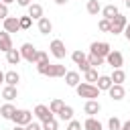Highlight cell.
Returning <instances> with one entry per match:
<instances>
[{
	"instance_id": "6da1fadb",
	"label": "cell",
	"mask_w": 130,
	"mask_h": 130,
	"mask_svg": "<svg viewBox=\"0 0 130 130\" xmlns=\"http://www.w3.org/2000/svg\"><path fill=\"white\" fill-rule=\"evenodd\" d=\"M37 71L41 75H47V77H65V73H67L65 65H61V63H49V61L37 63Z\"/></svg>"
},
{
	"instance_id": "7a4b0ae2",
	"label": "cell",
	"mask_w": 130,
	"mask_h": 130,
	"mask_svg": "<svg viewBox=\"0 0 130 130\" xmlns=\"http://www.w3.org/2000/svg\"><path fill=\"white\" fill-rule=\"evenodd\" d=\"M75 91H77L79 98H85V100H98V98H100V89H98V85L87 83V81L79 83V85L75 87Z\"/></svg>"
},
{
	"instance_id": "3957f363",
	"label": "cell",
	"mask_w": 130,
	"mask_h": 130,
	"mask_svg": "<svg viewBox=\"0 0 130 130\" xmlns=\"http://www.w3.org/2000/svg\"><path fill=\"white\" fill-rule=\"evenodd\" d=\"M110 51H112V47H110V43H106V41H93L91 45H89V53L91 55H98V57H108L110 55Z\"/></svg>"
},
{
	"instance_id": "277c9868",
	"label": "cell",
	"mask_w": 130,
	"mask_h": 130,
	"mask_svg": "<svg viewBox=\"0 0 130 130\" xmlns=\"http://www.w3.org/2000/svg\"><path fill=\"white\" fill-rule=\"evenodd\" d=\"M18 51H20V55H22V59H24L26 63H37L39 51H37V47H35L32 43H22V47H20Z\"/></svg>"
},
{
	"instance_id": "5b68a950",
	"label": "cell",
	"mask_w": 130,
	"mask_h": 130,
	"mask_svg": "<svg viewBox=\"0 0 130 130\" xmlns=\"http://www.w3.org/2000/svg\"><path fill=\"white\" fill-rule=\"evenodd\" d=\"M49 53L55 57V59H65L67 55V49H65V43L61 39H53L51 45H49Z\"/></svg>"
},
{
	"instance_id": "8992f818",
	"label": "cell",
	"mask_w": 130,
	"mask_h": 130,
	"mask_svg": "<svg viewBox=\"0 0 130 130\" xmlns=\"http://www.w3.org/2000/svg\"><path fill=\"white\" fill-rule=\"evenodd\" d=\"M12 122H14L16 126H28V124L32 122V112H28V110H18V108H16V112H14V116H12Z\"/></svg>"
},
{
	"instance_id": "52a82bcc",
	"label": "cell",
	"mask_w": 130,
	"mask_h": 130,
	"mask_svg": "<svg viewBox=\"0 0 130 130\" xmlns=\"http://www.w3.org/2000/svg\"><path fill=\"white\" fill-rule=\"evenodd\" d=\"M71 59H73V63H75L83 73L91 69V65H89V61H87V55H85L83 51H73V53H71Z\"/></svg>"
},
{
	"instance_id": "ba28073f",
	"label": "cell",
	"mask_w": 130,
	"mask_h": 130,
	"mask_svg": "<svg viewBox=\"0 0 130 130\" xmlns=\"http://www.w3.org/2000/svg\"><path fill=\"white\" fill-rule=\"evenodd\" d=\"M126 24H128V18L124 16V14H118V16H114L112 18V35H120V32H124V28H126Z\"/></svg>"
},
{
	"instance_id": "9c48e42d",
	"label": "cell",
	"mask_w": 130,
	"mask_h": 130,
	"mask_svg": "<svg viewBox=\"0 0 130 130\" xmlns=\"http://www.w3.org/2000/svg\"><path fill=\"white\" fill-rule=\"evenodd\" d=\"M106 63L110 65V67H114V69H122V65H124V57H122V53L120 51H110V55L106 57Z\"/></svg>"
},
{
	"instance_id": "30bf717a",
	"label": "cell",
	"mask_w": 130,
	"mask_h": 130,
	"mask_svg": "<svg viewBox=\"0 0 130 130\" xmlns=\"http://www.w3.org/2000/svg\"><path fill=\"white\" fill-rule=\"evenodd\" d=\"M35 116H37V120L39 122H47V120H53L55 118V114L49 110V106H45V104H39L37 108H35Z\"/></svg>"
},
{
	"instance_id": "8fae6325",
	"label": "cell",
	"mask_w": 130,
	"mask_h": 130,
	"mask_svg": "<svg viewBox=\"0 0 130 130\" xmlns=\"http://www.w3.org/2000/svg\"><path fill=\"white\" fill-rule=\"evenodd\" d=\"M4 24V30L10 35V32H18L20 30V22H18V16H8L6 20H2Z\"/></svg>"
},
{
	"instance_id": "7c38bea8",
	"label": "cell",
	"mask_w": 130,
	"mask_h": 130,
	"mask_svg": "<svg viewBox=\"0 0 130 130\" xmlns=\"http://www.w3.org/2000/svg\"><path fill=\"white\" fill-rule=\"evenodd\" d=\"M108 93H110V98L114 100V102H120V100H124V95H126V89H124V85H112L110 89H108Z\"/></svg>"
},
{
	"instance_id": "4fadbf2b",
	"label": "cell",
	"mask_w": 130,
	"mask_h": 130,
	"mask_svg": "<svg viewBox=\"0 0 130 130\" xmlns=\"http://www.w3.org/2000/svg\"><path fill=\"white\" fill-rule=\"evenodd\" d=\"M100 110H102V106H100L98 100H87L85 106H83V112L87 116H95V114H100Z\"/></svg>"
},
{
	"instance_id": "5bb4252c",
	"label": "cell",
	"mask_w": 130,
	"mask_h": 130,
	"mask_svg": "<svg viewBox=\"0 0 130 130\" xmlns=\"http://www.w3.org/2000/svg\"><path fill=\"white\" fill-rule=\"evenodd\" d=\"M10 49H14V47H12V39H10V35H8L6 30H2V32H0V51H2V53H8Z\"/></svg>"
},
{
	"instance_id": "9a60e30c",
	"label": "cell",
	"mask_w": 130,
	"mask_h": 130,
	"mask_svg": "<svg viewBox=\"0 0 130 130\" xmlns=\"http://www.w3.org/2000/svg\"><path fill=\"white\" fill-rule=\"evenodd\" d=\"M65 83H67L69 87H77V85L81 83L79 73H77V71H67V73H65Z\"/></svg>"
},
{
	"instance_id": "2e32d148",
	"label": "cell",
	"mask_w": 130,
	"mask_h": 130,
	"mask_svg": "<svg viewBox=\"0 0 130 130\" xmlns=\"http://www.w3.org/2000/svg\"><path fill=\"white\" fill-rule=\"evenodd\" d=\"M95 85H98V89H100V91H108L114 83H112V77H110V75H100V77H98V81H95Z\"/></svg>"
},
{
	"instance_id": "e0dca14e",
	"label": "cell",
	"mask_w": 130,
	"mask_h": 130,
	"mask_svg": "<svg viewBox=\"0 0 130 130\" xmlns=\"http://www.w3.org/2000/svg\"><path fill=\"white\" fill-rule=\"evenodd\" d=\"M83 130H104V126L100 120H95V116H87V120L83 122Z\"/></svg>"
},
{
	"instance_id": "ac0fdd59",
	"label": "cell",
	"mask_w": 130,
	"mask_h": 130,
	"mask_svg": "<svg viewBox=\"0 0 130 130\" xmlns=\"http://www.w3.org/2000/svg\"><path fill=\"white\" fill-rule=\"evenodd\" d=\"M28 16H30L32 20H41V18H43V6L37 4V2H32V4L28 6Z\"/></svg>"
},
{
	"instance_id": "d6986e66",
	"label": "cell",
	"mask_w": 130,
	"mask_h": 130,
	"mask_svg": "<svg viewBox=\"0 0 130 130\" xmlns=\"http://www.w3.org/2000/svg\"><path fill=\"white\" fill-rule=\"evenodd\" d=\"M120 14V10H118V6L116 4H108V6H104L102 8V16L104 18H108V20H112L114 16H118Z\"/></svg>"
},
{
	"instance_id": "ffe728a7",
	"label": "cell",
	"mask_w": 130,
	"mask_h": 130,
	"mask_svg": "<svg viewBox=\"0 0 130 130\" xmlns=\"http://www.w3.org/2000/svg\"><path fill=\"white\" fill-rule=\"evenodd\" d=\"M39 22V32L41 35H49V32H53V22L47 18V16H43L41 20H37Z\"/></svg>"
},
{
	"instance_id": "44dd1931",
	"label": "cell",
	"mask_w": 130,
	"mask_h": 130,
	"mask_svg": "<svg viewBox=\"0 0 130 130\" xmlns=\"http://www.w3.org/2000/svg\"><path fill=\"white\" fill-rule=\"evenodd\" d=\"M2 98H4L6 102H12V100L18 98V89H16L14 85H4V89H2Z\"/></svg>"
},
{
	"instance_id": "7402d4cb",
	"label": "cell",
	"mask_w": 130,
	"mask_h": 130,
	"mask_svg": "<svg viewBox=\"0 0 130 130\" xmlns=\"http://www.w3.org/2000/svg\"><path fill=\"white\" fill-rule=\"evenodd\" d=\"M14 112H16V108L10 104V102H6L2 108H0V116L4 118V120H12V116H14Z\"/></svg>"
},
{
	"instance_id": "603a6c76",
	"label": "cell",
	"mask_w": 130,
	"mask_h": 130,
	"mask_svg": "<svg viewBox=\"0 0 130 130\" xmlns=\"http://www.w3.org/2000/svg\"><path fill=\"white\" fill-rule=\"evenodd\" d=\"M20 59H22V55H20V51H18V49H10V51L6 53V61H8L10 65H18V63H20Z\"/></svg>"
},
{
	"instance_id": "cb8c5ba5",
	"label": "cell",
	"mask_w": 130,
	"mask_h": 130,
	"mask_svg": "<svg viewBox=\"0 0 130 130\" xmlns=\"http://www.w3.org/2000/svg\"><path fill=\"white\" fill-rule=\"evenodd\" d=\"M18 81H20V75H18L16 71H6V73H4V83H6V85H14V87H16Z\"/></svg>"
},
{
	"instance_id": "d4e9b609",
	"label": "cell",
	"mask_w": 130,
	"mask_h": 130,
	"mask_svg": "<svg viewBox=\"0 0 130 130\" xmlns=\"http://www.w3.org/2000/svg\"><path fill=\"white\" fill-rule=\"evenodd\" d=\"M110 77H112V83H116V85H122V83L126 81V73H124L122 69H114V73H112Z\"/></svg>"
},
{
	"instance_id": "484cf974",
	"label": "cell",
	"mask_w": 130,
	"mask_h": 130,
	"mask_svg": "<svg viewBox=\"0 0 130 130\" xmlns=\"http://www.w3.org/2000/svg\"><path fill=\"white\" fill-rule=\"evenodd\" d=\"M63 108H65V102H63V100H59V98L51 100V104H49V110H51L53 114H59Z\"/></svg>"
},
{
	"instance_id": "4316f807",
	"label": "cell",
	"mask_w": 130,
	"mask_h": 130,
	"mask_svg": "<svg viewBox=\"0 0 130 130\" xmlns=\"http://www.w3.org/2000/svg\"><path fill=\"white\" fill-rule=\"evenodd\" d=\"M57 116H59L63 122H71V120H73V108H71V106H65Z\"/></svg>"
},
{
	"instance_id": "83f0119b",
	"label": "cell",
	"mask_w": 130,
	"mask_h": 130,
	"mask_svg": "<svg viewBox=\"0 0 130 130\" xmlns=\"http://www.w3.org/2000/svg\"><path fill=\"white\" fill-rule=\"evenodd\" d=\"M87 12L91 14V16H98V12H102V6H100V2L98 0H87Z\"/></svg>"
},
{
	"instance_id": "f1b7e54d",
	"label": "cell",
	"mask_w": 130,
	"mask_h": 130,
	"mask_svg": "<svg viewBox=\"0 0 130 130\" xmlns=\"http://www.w3.org/2000/svg\"><path fill=\"white\" fill-rule=\"evenodd\" d=\"M87 61H89V65H91V67H95V69H98V67H102V65L106 63V59H104V57H98V55H91V53L87 55Z\"/></svg>"
},
{
	"instance_id": "f546056e",
	"label": "cell",
	"mask_w": 130,
	"mask_h": 130,
	"mask_svg": "<svg viewBox=\"0 0 130 130\" xmlns=\"http://www.w3.org/2000/svg\"><path fill=\"white\" fill-rule=\"evenodd\" d=\"M83 75H85V81H87V83H93V85H95V81H98V77H100L95 67H91V69H89V71H85Z\"/></svg>"
},
{
	"instance_id": "4dcf8cb0",
	"label": "cell",
	"mask_w": 130,
	"mask_h": 130,
	"mask_svg": "<svg viewBox=\"0 0 130 130\" xmlns=\"http://www.w3.org/2000/svg\"><path fill=\"white\" fill-rule=\"evenodd\" d=\"M18 22H20V30H28L30 24H32V18L26 14V16H18Z\"/></svg>"
},
{
	"instance_id": "1f68e13d",
	"label": "cell",
	"mask_w": 130,
	"mask_h": 130,
	"mask_svg": "<svg viewBox=\"0 0 130 130\" xmlns=\"http://www.w3.org/2000/svg\"><path fill=\"white\" fill-rule=\"evenodd\" d=\"M98 28H100L102 32H110V30H112V20H108V18H102V20L98 22Z\"/></svg>"
},
{
	"instance_id": "d6a6232c",
	"label": "cell",
	"mask_w": 130,
	"mask_h": 130,
	"mask_svg": "<svg viewBox=\"0 0 130 130\" xmlns=\"http://www.w3.org/2000/svg\"><path fill=\"white\" fill-rule=\"evenodd\" d=\"M120 128H122V122H120V118L112 116V118L108 120V130H120Z\"/></svg>"
},
{
	"instance_id": "836d02e7",
	"label": "cell",
	"mask_w": 130,
	"mask_h": 130,
	"mask_svg": "<svg viewBox=\"0 0 130 130\" xmlns=\"http://www.w3.org/2000/svg\"><path fill=\"white\" fill-rule=\"evenodd\" d=\"M41 124H43V130H59L55 118H53V120H47V122H41Z\"/></svg>"
},
{
	"instance_id": "e575fe53",
	"label": "cell",
	"mask_w": 130,
	"mask_h": 130,
	"mask_svg": "<svg viewBox=\"0 0 130 130\" xmlns=\"http://www.w3.org/2000/svg\"><path fill=\"white\" fill-rule=\"evenodd\" d=\"M67 130H81V122L79 120H71L67 124Z\"/></svg>"
},
{
	"instance_id": "d590c367",
	"label": "cell",
	"mask_w": 130,
	"mask_h": 130,
	"mask_svg": "<svg viewBox=\"0 0 130 130\" xmlns=\"http://www.w3.org/2000/svg\"><path fill=\"white\" fill-rule=\"evenodd\" d=\"M6 18H8V6L2 4L0 6V20H6Z\"/></svg>"
},
{
	"instance_id": "8d00e7d4",
	"label": "cell",
	"mask_w": 130,
	"mask_h": 130,
	"mask_svg": "<svg viewBox=\"0 0 130 130\" xmlns=\"http://www.w3.org/2000/svg\"><path fill=\"white\" fill-rule=\"evenodd\" d=\"M26 130H43V124H39V122H30L28 126H24Z\"/></svg>"
},
{
	"instance_id": "74e56055",
	"label": "cell",
	"mask_w": 130,
	"mask_h": 130,
	"mask_svg": "<svg viewBox=\"0 0 130 130\" xmlns=\"http://www.w3.org/2000/svg\"><path fill=\"white\" fill-rule=\"evenodd\" d=\"M41 61H49V55L45 51H39V55H37V63H41Z\"/></svg>"
},
{
	"instance_id": "f35d334b",
	"label": "cell",
	"mask_w": 130,
	"mask_h": 130,
	"mask_svg": "<svg viewBox=\"0 0 130 130\" xmlns=\"http://www.w3.org/2000/svg\"><path fill=\"white\" fill-rule=\"evenodd\" d=\"M16 4H18V6H26V8H28V6L32 4V0H16Z\"/></svg>"
},
{
	"instance_id": "ab89813d",
	"label": "cell",
	"mask_w": 130,
	"mask_h": 130,
	"mask_svg": "<svg viewBox=\"0 0 130 130\" xmlns=\"http://www.w3.org/2000/svg\"><path fill=\"white\" fill-rule=\"evenodd\" d=\"M124 37L130 41V22H128V24H126V28H124Z\"/></svg>"
},
{
	"instance_id": "60d3db41",
	"label": "cell",
	"mask_w": 130,
	"mask_h": 130,
	"mask_svg": "<svg viewBox=\"0 0 130 130\" xmlns=\"http://www.w3.org/2000/svg\"><path fill=\"white\" fill-rule=\"evenodd\" d=\"M120 130H130V120H126V122H122V128Z\"/></svg>"
},
{
	"instance_id": "b9f144b4",
	"label": "cell",
	"mask_w": 130,
	"mask_h": 130,
	"mask_svg": "<svg viewBox=\"0 0 130 130\" xmlns=\"http://www.w3.org/2000/svg\"><path fill=\"white\" fill-rule=\"evenodd\" d=\"M12 2H16V0H2V4H6V6H8V4H12Z\"/></svg>"
},
{
	"instance_id": "7bdbcfd3",
	"label": "cell",
	"mask_w": 130,
	"mask_h": 130,
	"mask_svg": "<svg viewBox=\"0 0 130 130\" xmlns=\"http://www.w3.org/2000/svg\"><path fill=\"white\" fill-rule=\"evenodd\" d=\"M65 2H67V0H55V4H59V6H63Z\"/></svg>"
},
{
	"instance_id": "ee69618b",
	"label": "cell",
	"mask_w": 130,
	"mask_h": 130,
	"mask_svg": "<svg viewBox=\"0 0 130 130\" xmlns=\"http://www.w3.org/2000/svg\"><path fill=\"white\" fill-rule=\"evenodd\" d=\"M12 130H26V128H24V126H16V124H14V128H12Z\"/></svg>"
},
{
	"instance_id": "f6af8a7d",
	"label": "cell",
	"mask_w": 130,
	"mask_h": 130,
	"mask_svg": "<svg viewBox=\"0 0 130 130\" xmlns=\"http://www.w3.org/2000/svg\"><path fill=\"white\" fill-rule=\"evenodd\" d=\"M4 83V71H0V85Z\"/></svg>"
},
{
	"instance_id": "bcb514c9",
	"label": "cell",
	"mask_w": 130,
	"mask_h": 130,
	"mask_svg": "<svg viewBox=\"0 0 130 130\" xmlns=\"http://www.w3.org/2000/svg\"><path fill=\"white\" fill-rule=\"evenodd\" d=\"M124 4H126V8H130V0H124Z\"/></svg>"
},
{
	"instance_id": "7dc6e473",
	"label": "cell",
	"mask_w": 130,
	"mask_h": 130,
	"mask_svg": "<svg viewBox=\"0 0 130 130\" xmlns=\"http://www.w3.org/2000/svg\"><path fill=\"white\" fill-rule=\"evenodd\" d=\"M0 6H2V0H0Z\"/></svg>"
}]
</instances>
